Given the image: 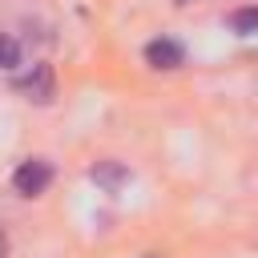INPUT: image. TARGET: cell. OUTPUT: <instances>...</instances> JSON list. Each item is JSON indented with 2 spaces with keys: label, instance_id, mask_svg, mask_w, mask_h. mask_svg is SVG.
Instances as JSON below:
<instances>
[{
  "label": "cell",
  "instance_id": "5b68a950",
  "mask_svg": "<svg viewBox=\"0 0 258 258\" xmlns=\"http://www.w3.org/2000/svg\"><path fill=\"white\" fill-rule=\"evenodd\" d=\"M121 177H125V169H121V165H113V161L93 165V181H101V185H117Z\"/></svg>",
  "mask_w": 258,
  "mask_h": 258
},
{
  "label": "cell",
  "instance_id": "3957f363",
  "mask_svg": "<svg viewBox=\"0 0 258 258\" xmlns=\"http://www.w3.org/2000/svg\"><path fill=\"white\" fill-rule=\"evenodd\" d=\"M145 60L153 69H177L185 60V52H181L177 40H153V44H145Z\"/></svg>",
  "mask_w": 258,
  "mask_h": 258
},
{
  "label": "cell",
  "instance_id": "8992f818",
  "mask_svg": "<svg viewBox=\"0 0 258 258\" xmlns=\"http://www.w3.org/2000/svg\"><path fill=\"white\" fill-rule=\"evenodd\" d=\"M234 28H238V32H250V28H258V8H242V12L234 16Z\"/></svg>",
  "mask_w": 258,
  "mask_h": 258
},
{
  "label": "cell",
  "instance_id": "7a4b0ae2",
  "mask_svg": "<svg viewBox=\"0 0 258 258\" xmlns=\"http://www.w3.org/2000/svg\"><path fill=\"white\" fill-rule=\"evenodd\" d=\"M16 89L28 97V101H52V69L48 64H32V73L16 77Z\"/></svg>",
  "mask_w": 258,
  "mask_h": 258
},
{
  "label": "cell",
  "instance_id": "6da1fadb",
  "mask_svg": "<svg viewBox=\"0 0 258 258\" xmlns=\"http://www.w3.org/2000/svg\"><path fill=\"white\" fill-rule=\"evenodd\" d=\"M48 185H52V165L40 161V157L20 161L16 173H12V189H16L20 198H36V194H44Z\"/></svg>",
  "mask_w": 258,
  "mask_h": 258
},
{
  "label": "cell",
  "instance_id": "277c9868",
  "mask_svg": "<svg viewBox=\"0 0 258 258\" xmlns=\"http://www.w3.org/2000/svg\"><path fill=\"white\" fill-rule=\"evenodd\" d=\"M16 64H20V44L8 32H0V69H16Z\"/></svg>",
  "mask_w": 258,
  "mask_h": 258
},
{
  "label": "cell",
  "instance_id": "52a82bcc",
  "mask_svg": "<svg viewBox=\"0 0 258 258\" xmlns=\"http://www.w3.org/2000/svg\"><path fill=\"white\" fill-rule=\"evenodd\" d=\"M8 254V242H4V230H0V258Z\"/></svg>",
  "mask_w": 258,
  "mask_h": 258
}]
</instances>
